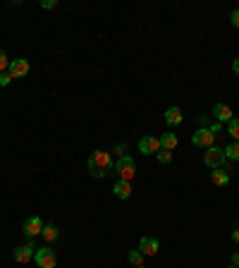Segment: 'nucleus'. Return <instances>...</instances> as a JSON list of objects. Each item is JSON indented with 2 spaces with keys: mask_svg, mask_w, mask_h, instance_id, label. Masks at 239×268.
<instances>
[{
  "mask_svg": "<svg viewBox=\"0 0 239 268\" xmlns=\"http://www.w3.org/2000/svg\"><path fill=\"white\" fill-rule=\"evenodd\" d=\"M115 168L112 165V156H110L108 151H93L89 156V172H91V177H96V180H103L105 175H110V170Z\"/></svg>",
  "mask_w": 239,
  "mask_h": 268,
  "instance_id": "obj_1",
  "label": "nucleus"
},
{
  "mask_svg": "<svg viewBox=\"0 0 239 268\" xmlns=\"http://www.w3.org/2000/svg\"><path fill=\"white\" fill-rule=\"evenodd\" d=\"M137 175V163L132 156H120L117 163H115V180H125V182H132Z\"/></svg>",
  "mask_w": 239,
  "mask_h": 268,
  "instance_id": "obj_2",
  "label": "nucleus"
},
{
  "mask_svg": "<svg viewBox=\"0 0 239 268\" xmlns=\"http://www.w3.org/2000/svg\"><path fill=\"white\" fill-rule=\"evenodd\" d=\"M203 163H206V165H208L210 170L225 168V165H227V158H225V151L220 149L218 144H215V146H210V149H206V153H203Z\"/></svg>",
  "mask_w": 239,
  "mask_h": 268,
  "instance_id": "obj_3",
  "label": "nucleus"
},
{
  "mask_svg": "<svg viewBox=\"0 0 239 268\" xmlns=\"http://www.w3.org/2000/svg\"><path fill=\"white\" fill-rule=\"evenodd\" d=\"M34 261H36V266H39V268H55V266H58V256H55V251H53L50 247H39V249H36Z\"/></svg>",
  "mask_w": 239,
  "mask_h": 268,
  "instance_id": "obj_4",
  "label": "nucleus"
},
{
  "mask_svg": "<svg viewBox=\"0 0 239 268\" xmlns=\"http://www.w3.org/2000/svg\"><path fill=\"white\" fill-rule=\"evenodd\" d=\"M36 249H39V247L34 244V239H29L27 244L12 249V258H15L17 263H29L31 258H34V254H36Z\"/></svg>",
  "mask_w": 239,
  "mask_h": 268,
  "instance_id": "obj_5",
  "label": "nucleus"
},
{
  "mask_svg": "<svg viewBox=\"0 0 239 268\" xmlns=\"http://www.w3.org/2000/svg\"><path fill=\"white\" fill-rule=\"evenodd\" d=\"M191 144L201 146V149H210V146H215V134H210L208 127H199L191 134Z\"/></svg>",
  "mask_w": 239,
  "mask_h": 268,
  "instance_id": "obj_6",
  "label": "nucleus"
},
{
  "mask_svg": "<svg viewBox=\"0 0 239 268\" xmlns=\"http://www.w3.org/2000/svg\"><path fill=\"white\" fill-rule=\"evenodd\" d=\"M22 232H24V237H29V239L41 237V232H43V220H41L39 216H29V218L22 223Z\"/></svg>",
  "mask_w": 239,
  "mask_h": 268,
  "instance_id": "obj_7",
  "label": "nucleus"
},
{
  "mask_svg": "<svg viewBox=\"0 0 239 268\" xmlns=\"http://www.w3.org/2000/svg\"><path fill=\"white\" fill-rule=\"evenodd\" d=\"M31 70V65H29V60L27 58H15L10 62V70H8V74H10L12 79H20V77H27Z\"/></svg>",
  "mask_w": 239,
  "mask_h": 268,
  "instance_id": "obj_8",
  "label": "nucleus"
},
{
  "mask_svg": "<svg viewBox=\"0 0 239 268\" xmlns=\"http://www.w3.org/2000/svg\"><path fill=\"white\" fill-rule=\"evenodd\" d=\"M160 151V139L158 137H141L139 139V153L144 156H153Z\"/></svg>",
  "mask_w": 239,
  "mask_h": 268,
  "instance_id": "obj_9",
  "label": "nucleus"
},
{
  "mask_svg": "<svg viewBox=\"0 0 239 268\" xmlns=\"http://www.w3.org/2000/svg\"><path fill=\"white\" fill-rule=\"evenodd\" d=\"M158 249H160V242L156 237H149V235H146V237L139 239V251L144 256H156Z\"/></svg>",
  "mask_w": 239,
  "mask_h": 268,
  "instance_id": "obj_10",
  "label": "nucleus"
},
{
  "mask_svg": "<svg viewBox=\"0 0 239 268\" xmlns=\"http://www.w3.org/2000/svg\"><path fill=\"white\" fill-rule=\"evenodd\" d=\"M213 115H215V122H229V120L234 118L232 108L225 106V103H215V106H213Z\"/></svg>",
  "mask_w": 239,
  "mask_h": 268,
  "instance_id": "obj_11",
  "label": "nucleus"
},
{
  "mask_svg": "<svg viewBox=\"0 0 239 268\" xmlns=\"http://www.w3.org/2000/svg\"><path fill=\"white\" fill-rule=\"evenodd\" d=\"M112 194L125 201V199L132 197V185H130V182H125V180H115V185H112Z\"/></svg>",
  "mask_w": 239,
  "mask_h": 268,
  "instance_id": "obj_12",
  "label": "nucleus"
},
{
  "mask_svg": "<svg viewBox=\"0 0 239 268\" xmlns=\"http://www.w3.org/2000/svg\"><path fill=\"white\" fill-rule=\"evenodd\" d=\"M210 182L215 185V187H227L229 185V172L225 168H218L210 172Z\"/></svg>",
  "mask_w": 239,
  "mask_h": 268,
  "instance_id": "obj_13",
  "label": "nucleus"
},
{
  "mask_svg": "<svg viewBox=\"0 0 239 268\" xmlns=\"http://www.w3.org/2000/svg\"><path fill=\"white\" fill-rule=\"evenodd\" d=\"M165 125H168V127H177V125H182V110H179L177 106H172V108L165 110Z\"/></svg>",
  "mask_w": 239,
  "mask_h": 268,
  "instance_id": "obj_14",
  "label": "nucleus"
},
{
  "mask_svg": "<svg viewBox=\"0 0 239 268\" xmlns=\"http://www.w3.org/2000/svg\"><path fill=\"white\" fill-rule=\"evenodd\" d=\"M41 237H43V242H48V244L58 242V239H60V230H58V225H53V223L43 225V232H41Z\"/></svg>",
  "mask_w": 239,
  "mask_h": 268,
  "instance_id": "obj_15",
  "label": "nucleus"
},
{
  "mask_svg": "<svg viewBox=\"0 0 239 268\" xmlns=\"http://www.w3.org/2000/svg\"><path fill=\"white\" fill-rule=\"evenodd\" d=\"M177 134H172V132H165L163 137H160V149H165V151H175L177 149Z\"/></svg>",
  "mask_w": 239,
  "mask_h": 268,
  "instance_id": "obj_16",
  "label": "nucleus"
},
{
  "mask_svg": "<svg viewBox=\"0 0 239 268\" xmlns=\"http://www.w3.org/2000/svg\"><path fill=\"white\" fill-rule=\"evenodd\" d=\"M222 151H225V158H227V160H239V141L227 144Z\"/></svg>",
  "mask_w": 239,
  "mask_h": 268,
  "instance_id": "obj_17",
  "label": "nucleus"
},
{
  "mask_svg": "<svg viewBox=\"0 0 239 268\" xmlns=\"http://www.w3.org/2000/svg\"><path fill=\"white\" fill-rule=\"evenodd\" d=\"M227 132L232 134V139L239 141V118H232L227 122Z\"/></svg>",
  "mask_w": 239,
  "mask_h": 268,
  "instance_id": "obj_18",
  "label": "nucleus"
},
{
  "mask_svg": "<svg viewBox=\"0 0 239 268\" xmlns=\"http://www.w3.org/2000/svg\"><path fill=\"white\" fill-rule=\"evenodd\" d=\"M156 156H158V163H160V165H170V163H172V151L160 149Z\"/></svg>",
  "mask_w": 239,
  "mask_h": 268,
  "instance_id": "obj_19",
  "label": "nucleus"
},
{
  "mask_svg": "<svg viewBox=\"0 0 239 268\" xmlns=\"http://www.w3.org/2000/svg\"><path fill=\"white\" fill-rule=\"evenodd\" d=\"M10 62H12V60L8 58V53H5V50L0 48V74H3V72H8V70H10Z\"/></svg>",
  "mask_w": 239,
  "mask_h": 268,
  "instance_id": "obj_20",
  "label": "nucleus"
},
{
  "mask_svg": "<svg viewBox=\"0 0 239 268\" xmlns=\"http://www.w3.org/2000/svg\"><path fill=\"white\" fill-rule=\"evenodd\" d=\"M127 258H130L132 266H141V261H144V254L134 249V251H130V254H127Z\"/></svg>",
  "mask_w": 239,
  "mask_h": 268,
  "instance_id": "obj_21",
  "label": "nucleus"
},
{
  "mask_svg": "<svg viewBox=\"0 0 239 268\" xmlns=\"http://www.w3.org/2000/svg\"><path fill=\"white\" fill-rule=\"evenodd\" d=\"M41 8H43V10H55V8H58V0H41Z\"/></svg>",
  "mask_w": 239,
  "mask_h": 268,
  "instance_id": "obj_22",
  "label": "nucleus"
},
{
  "mask_svg": "<svg viewBox=\"0 0 239 268\" xmlns=\"http://www.w3.org/2000/svg\"><path fill=\"white\" fill-rule=\"evenodd\" d=\"M10 81H12V77L8 74V72H3V74H0V86H3V89H5V86H10Z\"/></svg>",
  "mask_w": 239,
  "mask_h": 268,
  "instance_id": "obj_23",
  "label": "nucleus"
},
{
  "mask_svg": "<svg viewBox=\"0 0 239 268\" xmlns=\"http://www.w3.org/2000/svg\"><path fill=\"white\" fill-rule=\"evenodd\" d=\"M229 22H232V27H237V29H239V8H237V10H232V15H229Z\"/></svg>",
  "mask_w": 239,
  "mask_h": 268,
  "instance_id": "obj_24",
  "label": "nucleus"
},
{
  "mask_svg": "<svg viewBox=\"0 0 239 268\" xmlns=\"http://www.w3.org/2000/svg\"><path fill=\"white\" fill-rule=\"evenodd\" d=\"M220 127H222V125H220V122H210V125H208L210 134H218V132H220Z\"/></svg>",
  "mask_w": 239,
  "mask_h": 268,
  "instance_id": "obj_25",
  "label": "nucleus"
},
{
  "mask_svg": "<svg viewBox=\"0 0 239 268\" xmlns=\"http://www.w3.org/2000/svg\"><path fill=\"white\" fill-rule=\"evenodd\" d=\"M125 149H127V146H125V144H117V146H115V149H112V153H122V156H125Z\"/></svg>",
  "mask_w": 239,
  "mask_h": 268,
  "instance_id": "obj_26",
  "label": "nucleus"
},
{
  "mask_svg": "<svg viewBox=\"0 0 239 268\" xmlns=\"http://www.w3.org/2000/svg\"><path fill=\"white\" fill-rule=\"evenodd\" d=\"M229 261H232V266H234V268H239V254H237V251L232 254V258H229Z\"/></svg>",
  "mask_w": 239,
  "mask_h": 268,
  "instance_id": "obj_27",
  "label": "nucleus"
},
{
  "mask_svg": "<svg viewBox=\"0 0 239 268\" xmlns=\"http://www.w3.org/2000/svg\"><path fill=\"white\" fill-rule=\"evenodd\" d=\"M232 242H234V244H239V228L232 230Z\"/></svg>",
  "mask_w": 239,
  "mask_h": 268,
  "instance_id": "obj_28",
  "label": "nucleus"
},
{
  "mask_svg": "<svg viewBox=\"0 0 239 268\" xmlns=\"http://www.w3.org/2000/svg\"><path fill=\"white\" fill-rule=\"evenodd\" d=\"M232 70H234V74L239 77V58H234V62H232Z\"/></svg>",
  "mask_w": 239,
  "mask_h": 268,
  "instance_id": "obj_29",
  "label": "nucleus"
},
{
  "mask_svg": "<svg viewBox=\"0 0 239 268\" xmlns=\"http://www.w3.org/2000/svg\"><path fill=\"white\" fill-rule=\"evenodd\" d=\"M134 268H144V266H134Z\"/></svg>",
  "mask_w": 239,
  "mask_h": 268,
  "instance_id": "obj_30",
  "label": "nucleus"
},
{
  "mask_svg": "<svg viewBox=\"0 0 239 268\" xmlns=\"http://www.w3.org/2000/svg\"><path fill=\"white\" fill-rule=\"evenodd\" d=\"M229 268H234V266H229Z\"/></svg>",
  "mask_w": 239,
  "mask_h": 268,
  "instance_id": "obj_31",
  "label": "nucleus"
}]
</instances>
